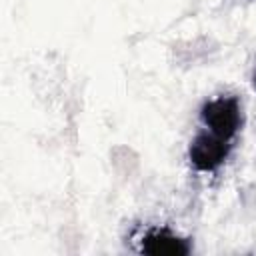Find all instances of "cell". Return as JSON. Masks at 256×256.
Returning a JSON list of instances; mask_svg holds the SVG:
<instances>
[{
  "label": "cell",
  "mask_w": 256,
  "mask_h": 256,
  "mask_svg": "<svg viewBox=\"0 0 256 256\" xmlns=\"http://www.w3.org/2000/svg\"><path fill=\"white\" fill-rule=\"evenodd\" d=\"M200 118L212 134H216L222 140H230L238 132L242 122L240 102L234 96H220L208 100L200 110Z\"/></svg>",
  "instance_id": "cell-1"
},
{
  "label": "cell",
  "mask_w": 256,
  "mask_h": 256,
  "mask_svg": "<svg viewBox=\"0 0 256 256\" xmlns=\"http://www.w3.org/2000/svg\"><path fill=\"white\" fill-rule=\"evenodd\" d=\"M230 152V146H228V140H222L218 138L216 134H198L192 142H190V148H188V156H190V162L196 170L200 172H210V170H216L228 156Z\"/></svg>",
  "instance_id": "cell-2"
},
{
  "label": "cell",
  "mask_w": 256,
  "mask_h": 256,
  "mask_svg": "<svg viewBox=\"0 0 256 256\" xmlns=\"http://www.w3.org/2000/svg\"><path fill=\"white\" fill-rule=\"evenodd\" d=\"M192 246L188 240L172 234L170 230H150L142 238V252L152 256H186Z\"/></svg>",
  "instance_id": "cell-3"
},
{
  "label": "cell",
  "mask_w": 256,
  "mask_h": 256,
  "mask_svg": "<svg viewBox=\"0 0 256 256\" xmlns=\"http://www.w3.org/2000/svg\"><path fill=\"white\" fill-rule=\"evenodd\" d=\"M254 88H256V74H254Z\"/></svg>",
  "instance_id": "cell-4"
}]
</instances>
